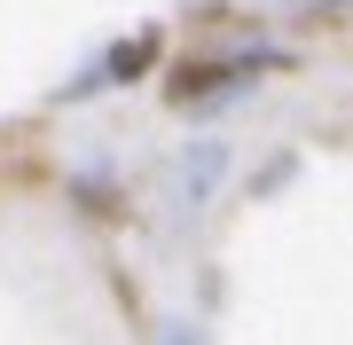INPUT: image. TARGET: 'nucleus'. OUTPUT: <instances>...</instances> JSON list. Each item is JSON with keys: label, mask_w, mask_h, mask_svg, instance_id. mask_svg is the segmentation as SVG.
<instances>
[{"label": "nucleus", "mask_w": 353, "mask_h": 345, "mask_svg": "<svg viewBox=\"0 0 353 345\" xmlns=\"http://www.w3.org/2000/svg\"><path fill=\"white\" fill-rule=\"evenodd\" d=\"M228 180H236V149H228L220 134H196V141H181L173 165H165V196H173V212L204 220L228 196Z\"/></svg>", "instance_id": "1"}, {"label": "nucleus", "mask_w": 353, "mask_h": 345, "mask_svg": "<svg viewBox=\"0 0 353 345\" xmlns=\"http://www.w3.org/2000/svg\"><path fill=\"white\" fill-rule=\"evenodd\" d=\"M290 173H299V157H290V149H275V165H259V173H252V196H275V189H290Z\"/></svg>", "instance_id": "5"}, {"label": "nucleus", "mask_w": 353, "mask_h": 345, "mask_svg": "<svg viewBox=\"0 0 353 345\" xmlns=\"http://www.w3.org/2000/svg\"><path fill=\"white\" fill-rule=\"evenodd\" d=\"M110 189H118V180H110V165H87V173H71V196H79L87 212H102V205H110Z\"/></svg>", "instance_id": "4"}, {"label": "nucleus", "mask_w": 353, "mask_h": 345, "mask_svg": "<svg viewBox=\"0 0 353 345\" xmlns=\"http://www.w3.org/2000/svg\"><path fill=\"white\" fill-rule=\"evenodd\" d=\"M283 8H306V16H322V8H345V0H283Z\"/></svg>", "instance_id": "7"}, {"label": "nucleus", "mask_w": 353, "mask_h": 345, "mask_svg": "<svg viewBox=\"0 0 353 345\" xmlns=\"http://www.w3.org/2000/svg\"><path fill=\"white\" fill-rule=\"evenodd\" d=\"M150 63H157V32H126V39H110L87 71L63 79V103H94L102 87H126V79H141Z\"/></svg>", "instance_id": "2"}, {"label": "nucleus", "mask_w": 353, "mask_h": 345, "mask_svg": "<svg viewBox=\"0 0 353 345\" xmlns=\"http://www.w3.org/2000/svg\"><path fill=\"white\" fill-rule=\"evenodd\" d=\"M157 345H212V330H196L189 314H165L157 322Z\"/></svg>", "instance_id": "6"}, {"label": "nucleus", "mask_w": 353, "mask_h": 345, "mask_svg": "<svg viewBox=\"0 0 353 345\" xmlns=\"http://www.w3.org/2000/svg\"><path fill=\"white\" fill-rule=\"evenodd\" d=\"M259 79V55H228V63H196V71H181L173 79V103L204 118V110H228V103H243V87Z\"/></svg>", "instance_id": "3"}]
</instances>
